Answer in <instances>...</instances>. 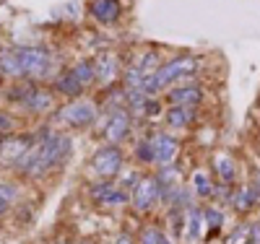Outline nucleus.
I'll return each instance as SVG.
<instances>
[{
    "mask_svg": "<svg viewBox=\"0 0 260 244\" xmlns=\"http://www.w3.org/2000/svg\"><path fill=\"white\" fill-rule=\"evenodd\" d=\"M195 65H198V60H195V57H190V55H182V57H172L167 65H161V68H159L154 76H151L148 81H146L143 91H146V94L161 91V88H167V83H172V81H177V78H182V76L192 73V71H195Z\"/></svg>",
    "mask_w": 260,
    "mask_h": 244,
    "instance_id": "f257e3e1",
    "label": "nucleus"
},
{
    "mask_svg": "<svg viewBox=\"0 0 260 244\" xmlns=\"http://www.w3.org/2000/svg\"><path fill=\"white\" fill-rule=\"evenodd\" d=\"M71 153V138H65V135H50L42 141L39 146V156H37V164L31 169V177L37 174H45L50 171L55 164H60L65 156Z\"/></svg>",
    "mask_w": 260,
    "mask_h": 244,
    "instance_id": "f03ea898",
    "label": "nucleus"
},
{
    "mask_svg": "<svg viewBox=\"0 0 260 244\" xmlns=\"http://www.w3.org/2000/svg\"><path fill=\"white\" fill-rule=\"evenodd\" d=\"M18 57V68H21V78H42L50 71V52L42 47H16L13 50Z\"/></svg>",
    "mask_w": 260,
    "mask_h": 244,
    "instance_id": "7ed1b4c3",
    "label": "nucleus"
},
{
    "mask_svg": "<svg viewBox=\"0 0 260 244\" xmlns=\"http://www.w3.org/2000/svg\"><path fill=\"white\" fill-rule=\"evenodd\" d=\"M55 120L71 127H89L96 120V107L91 101H71L55 115Z\"/></svg>",
    "mask_w": 260,
    "mask_h": 244,
    "instance_id": "20e7f679",
    "label": "nucleus"
},
{
    "mask_svg": "<svg viewBox=\"0 0 260 244\" xmlns=\"http://www.w3.org/2000/svg\"><path fill=\"white\" fill-rule=\"evenodd\" d=\"M159 197H161V185L156 177H143V180L136 182L133 187V195H130V200H133V208L146 213L151 211L156 203H159Z\"/></svg>",
    "mask_w": 260,
    "mask_h": 244,
    "instance_id": "39448f33",
    "label": "nucleus"
},
{
    "mask_svg": "<svg viewBox=\"0 0 260 244\" xmlns=\"http://www.w3.org/2000/svg\"><path fill=\"white\" fill-rule=\"evenodd\" d=\"M94 169L99 177H104V180H110V177H115L120 169H122V151L117 146H104L96 151L94 156Z\"/></svg>",
    "mask_w": 260,
    "mask_h": 244,
    "instance_id": "423d86ee",
    "label": "nucleus"
},
{
    "mask_svg": "<svg viewBox=\"0 0 260 244\" xmlns=\"http://www.w3.org/2000/svg\"><path fill=\"white\" fill-rule=\"evenodd\" d=\"M127 132H130V112L127 109H115L104 125V138L110 143H120L127 138Z\"/></svg>",
    "mask_w": 260,
    "mask_h": 244,
    "instance_id": "0eeeda50",
    "label": "nucleus"
},
{
    "mask_svg": "<svg viewBox=\"0 0 260 244\" xmlns=\"http://www.w3.org/2000/svg\"><path fill=\"white\" fill-rule=\"evenodd\" d=\"M177 141L169 135V132H156L154 135V164H161V166H172L175 164V156H177Z\"/></svg>",
    "mask_w": 260,
    "mask_h": 244,
    "instance_id": "6e6552de",
    "label": "nucleus"
},
{
    "mask_svg": "<svg viewBox=\"0 0 260 244\" xmlns=\"http://www.w3.org/2000/svg\"><path fill=\"white\" fill-rule=\"evenodd\" d=\"M120 0H91L89 3V13L99 21V24H115L120 18Z\"/></svg>",
    "mask_w": 260,
    "mask_h": 244,
    "instance_id": "1a4fd4ad",
    "label": "nucleus"
},
{
    "mask_svg": "<svg viewBox=\"0 0 260 244\" xmlns=\"http://www.w3.org/2000/svg\"><path fill=\"white\" fill-rule=\"evenodd\" d=\"M91 197H94V203H102V205H122V203H127L125 192H120L112 182H96L91 187Z\"/></svg>",
    "mask_w": 260,
    "mask_h": 244,
    "instance_id": "9d476101",
    "label": "nucleus"
},
{
    "mask_svg": "<svg viewBox=\"0 0 260 244\" xmlns=\"http://www.w3.org/2000/svg\"><path fill=\"white\" fill-rule=\"evenodd\" d=\"M29 148H31V138L21 135V138H13V141H3V146H0V156H3L6 161H11V164H16Z\"/></svg>",
    "mask_w": 260,
    "mask_h": 244,
    "instance_id": "9b49d317",
    "label": "nucleus"
},
{
    "mask_svg": "<svg viewBox=\"0 0 260 244\" xmlns=\"http://www.w3.org/2000/svg\"><path fill=\"white\" fill-rule=\"evenodd\" d=\"M257 200H260V190L255 185H245V187H240V190L232 195V203H234V208L240 211V213L252 211L257 205Z\"/></svg>",
    "mask_w": 260,
    "mask_h": 244,
    "instance_id": "f8f14e48",
    "label": "nucleus"
},
{
    "mask_svg": "<svg viewBox=\"0 0 260 244\" xmlns=\"http://www.w3.org/2000/svg\"><path fill=\"white\" fill-rule=\"evenodd\" d=\"M201 99H203V91L198 86H182V88L169 91V101L177 107H195V104H201Z\"/></svg>",
    "mask_w": 260,
    "mask_h": 244,
    "instance_id": "ddd939ff",
    "label": "nucleus"
},
{
    "mask_svg": "<svg viewBox=\"0 0 260 244\" xmlns=\"http://www.w3.org/2000/svg\"><path fill=\"white\" fill-rule=\"evenodd\" d=\"M185 224H187V229H185V239L187 241H198V236H201V229H203V211H198V208H187L185 211Z\"/></svg>",
    "mask_w": 260,
    "mask_h": 244,
    "instance_id": "4468645a",
    "label": "nucleus"
},
{
    "mask_svg": "<svg viewBox=\"0 0 260 244\" xmlns=\"http://www.w3.org/2000/svg\"><path fill=\"white\" fill-rule=\"evenodd\" d=\"M50 104H52L50 91H42V88H31L29 96L24 99V107L31 112H45V109H50Z\"/></svg>",
    "mask_w": 260,
    "mask_h": 244,
    "instance_id": "2eb2a0df",
    "label": "nucleus"
},
{
    "mask_svg": "<svg viewBox=\"0 0 260 244\" xmlns=\"http://www.w3.org/2000/svg\"><path fill=\"white\" fill-rule=\"evenodd\" d=\"M55 88H57V91H62L65 96H78V94L83 91V86L78 83V78H76L71 71H65V73H60V76H57Z\"/></svg>",
    "mask_w": 260,
    "mask_h": 244,
    "instance_id": "dca6fc26",
    "label": "nucleus"
},
{
    "mask_svg": "<svg viewBox=\"0 0 260 244\" xmlns=\"http://www.w3.org/2000/svg\"><path fill=\"white\" fill-rule=\"evenodd\" d=\"M213 169L219 171L224 185H232L234 182V159L229 156V153H219V156L213 159Z\"/></svg>",
    "mask_w": 260,
    "mask_h": 244,
    "instance_id": "f3484780",
    "label": "nucleus"
},
{
    "mask_svg": "<svg viewBox=\"0 0 260 244\" xmlns=\"http://www.w3.org/2000/svg\"><path fill=\"white\" fill-rule=\"evenodd\" d=\"M0 73L8 78H21V68H18V57L13 50H0Z\"/></svg>",
    "mask_w": 260,
    "mask_h": 244,
    "instance_id": "a211bd4d",
    "label": "nucleus"
},
{
    "mask_svg": "<svg viewBox=\"0 0 260 244\" xmlns=\"http://www.w3.org/2000/svg\"><path fill=\"white\" fill-rule=\"evenodd\" d=\"M192 120V107H172V109H167V125L169 127H182V125H187Z\"/></svg>",
    "mask_w": 260,
    "mask_h": 244,
    "instance_id": "6ab92c4d",
    "label": "nucleus"
},
{
    "mask_svg": "<svg viewBox=\"0 0 260 244\" xmlns=\"http://www.w3.org/2000/svg\"><path fill=\"white\" fill-rule=\"evenodd\" d=\"M71 73L78 78V83H81V86H89V83L96 78V68H94V62H89V60L76 62L73 68H71Z\"/></svg>",
    "mask_w": 260,
    "mask_h": 244,
    "instance_id": "aec40b11",
    "label": "nucleus"
},
{
    "mask_svg": "<svg viewBox=\"0 0 260 244\" xmlns=\"http://www.w3.org/2000/svg\"><path fill=\"white\" fill-rule=\"evenodd\" d=\"M94 68H96V78H102V81H107V83L117 76V62H115V57L102 55L99 62H94Z\"/></svg>",
    "mask_w": 260,
    "mask_h": 244,
    "instance_id": "412c9836",
    "label": "nucleus"
},
{
    "mask_svg": "<svg viewBox=\"0 0 260 244\" xmlns=\"http://www.w3.org/2000/svg\"><path fill=\"white\" fill-rule=\"evenodd\" d=\"M192 187H195V195L198 197H213V192H216V187L211 185L206 171H195L192 174Z\"/></svg>",
    "mask_w": 260,
    "mask_h": 244,
    "instance_id": "4be33fe9",
    "label": "nucleus"
},
{
    "mask_svg": "<svg viewBox=\"0 0 260 244\" xmlns=\"http://www.w3.org/2000/svg\"><path fill=\"white\" fill-rule=\"evenodd\" d=\"M136 159L143 161V164H154V135L138 141V146H136Z\"/></svg>",
    "mask_w": 260,
    "mask_h": 244,
    "instance_id": "5701e85b",
    "label": "nucleus"
},
{
    "mask_svg": "<svg viewBox=\"0 0 260 244\" xmlns=\"http://www.w3.org/2000/svg\"><path fill=\"white\" fill-rule=\"evenodd\" d=\"M16 197H18V187L16 185H8V182L0 185V216L11 208V203L16 200Z\"/></svg>",
    "mask_w": 260,
    "mask_h": 244,
    "instance_id": "b1692460",
    "label": "nucleus"
},
{
    "mask_svg": "<svg viewBox=\"0 0 260 244\" xmlns=\"http://www.w3.org/2000/svg\"><path fill=\"white\" fill-rule=\"evenodd\" d=\"M141 244H172V239H169L164 231H159V229H154V226H148V229L141 231Z\"/></svg>",
    "mask_w": 260,
    "mask_h": 244,
    "instance_id": "393cba45",
    "label": "nucleus"
},
{
    "mask_svg": "<svg viewBox=\"0 0 260 244\" xmlns=\"http://www.w3.org/2000/svg\"><path fill=\"white\" fill-rule=\"evenodd\" d=\"M203 221H206V226L211 229V234H216L221 229V224H224V213L219 208H206L203 211Z\"/></svg>",
    "mask_w": 260,
    "mask_h": 244,
    "instance_id": "a878e982",
    "label": "nucleus"
},
{
    "mask_svg": "<svg viewBox=\"0 0 260 244\" xmlns=\"http://www.w3.org/2000/svg\"><path fill=\"white\" fill-rule=\"evenodd\" d=\"M11 127H13L11 117H8L6 112H0V130H11Z\"/></svg>",
    "mask_w": 260,
    "mask_h": 244,
    "instance_id": "bb28decb",
    "label": "nucleus"
},
{
    "mask_svg": "<svg viewBox=\"0 0 260 244\" xmlns=\"http://www.w3.org/2000/svg\"><path fill=\"white\" fill-rule=\"evenodd\" d=\"M117 244H133V241H130V236H125V234H122V236L117 239Z\"/></svg>",
    "mask_w": 260,
    "mask_h": 244,
    "instance_id": "cd10ccee",
    "label": "nucleus"
},
{
    "mask_svg": "<svg viewBox=\"0 0 260 244\" xmlns=\"http://www.w3.org/2000/svg\"><path fill=\"white\" fill-rule=\"evenodd\" d=\"M255 187L260 190V169H257V177H255Z\"/></svg>",
    "mask_w": 260,
    "mask_h": 244,
    "instance_id": "c85d7f7f",
    "label": "nucleus"
},
{
    "mask_svg": "<svg viewBox=\"0 0 260 244\" xmlns=\"http://www.w3.org/2000/svg\"><path fill=\"white\" fill-rule=\"evenodd\" d=\"M0 146H3V138H0Z\"/></svg>",
    "mask_w": 260,
    "mask_h": 244,
    "instance_id": "c756f323",
    "label": "nucleus"
},
{
    "mask_svg": "<svg viewBox=\"0 0 260 244\" xmlns=\"http://www.w3.org/2000/svg\"><path fill=\"white\" fill-rule=\"evenodd\" d=\"M57 244H65V241H57Z\"/></svg>",
    "mask_w": 260,
    "mask_h": 244,
    "instance_id": "7c9ffc66",
    "label": "nucleus"
},
{
    "mask_svg": "<svg viewBox=\"0 0 260 244\" xmlns=\"http://www.w3.org/2000/svg\"><path fill=\"white\" fill-rule=\"evenodd\" d=\"M83 244H89V241H83Z\"/></svg>",
    "mask_w": 260,
    "mask_h": 244,
    "instance_id": "2f4dec72",
    "label": "nucleus"
}]
</instances>
